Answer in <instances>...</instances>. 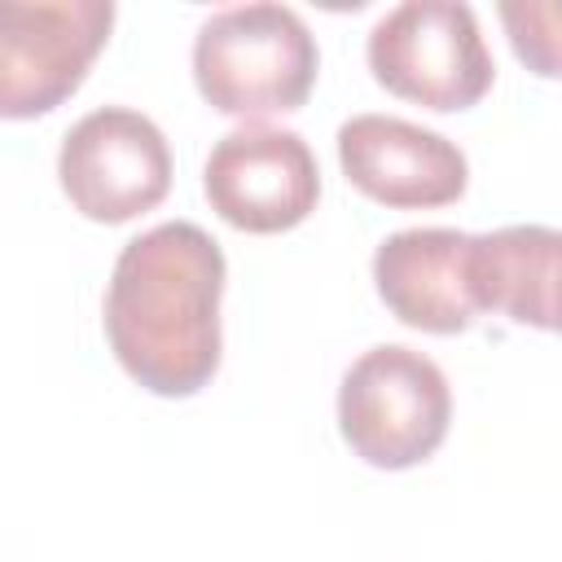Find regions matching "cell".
<instances>
[{
	"label": "cell",
	"mask_w": 562,
	"mask_h": 562,
	"mask_svg": "<svg viewBox=\"0 0 562 562\" xmlns=\"http://www.w3.org/2000/svg\"><path fill=\"white\" fill-rule=\"evenodd\" d=\"M224 272L220 241L189 220L154 224L119 250L105 290V338L145 391L176 400L215 378Z\"/></svg>",
	"instance_id": "obj_1"
},
{
	"label": "cell",
	"mask_w": 562,
	"mask_h": 562,
	"mask_svg": "<svg viewBox=\"0 0 562 562\" xmlns=\"http://www.w3.org/2000/svg\"><path fill=\"white\" fill-rule=\"evenodd\" d=\"M316 70V40L290 4H228L215 9L193 35V79L220 114L263 119L299 110Z\"/></svg>",
	"instance_id": "obj_2"
},
{
	"label": "cell",
	"mask_w": 562,
	"mask_h": 562,
	"mask_svg": "<svg viewBox=\"0 0 562 562\" xmlns=\"http://www.w3.org/2000/svg\"><path fill=\"white\" fill-rule=\"evenodd\" d=\"M452 417L443 369L400 342L369 347L338 386V430L351 452L378 470H408L426 461Z\"/></svg>",
	"instance_id": "obj_3"
},
{
	"label": "cell",
	"mask_w": 562,
	"mask_h": 562,
	"mask_svg": "<svg viewBox=\"0 0 562 562\" xmlns=\"http://www.w3.org/2000/svg\"><path fill=\"white\" fill-rule=\"evenodd\" d=\"M373 79L426 110H470L496 75L479 18L461 0H404L386 9L364 44Z\"/></svg>",
	"instance_id": "obj_4"
},
{
	"label": "cell",
	"mask_w": 562,
	"mask_h": 562,
	"mask_svg": "<svg viewBox=\"0 0 562 562\" xmlns=\"http://www.w3.org/2000/svg\"><path fill=\"white\" fill-rule=\"evenodd\" d=\"M57 180L79 215L97 224H123L167 198L171 149L149 114L101 105L61 136Z\"/></svg>",
	"instance_id": "obj_5"
},
{
	"label": "cell",
	"mask_w": 562,
	"mask_h": 562,
	"mask_svg": "<svg viewBox=\"0 0 562 562\" xmlns=\"http://www.w3.org/2000/svg\"><path fill=\"white\" fill-rule=\"evenodd\" d=\"M110 26H114L110 0H4L0 114L35 119L61 105L83 83Z\"/></svg>",
	"instance_id": "obj_6"
},
{
	"label": "cell",
	"mask_w": 562,
	"mask_h": 562,
	"mask_svg": "<svg viewBox=\"0 0 562 562\" xmlns=\"http://www.w3.org/2000/svg\"><path fill=\"white\" fill-rule=\"evenodd\" d=\"M202 189L224 224L241 233H285L316 211L321 171L299 132L246 123L215 140Z\"/></svg>",
	"instance_id": "obj_7"
},
{
	"label": "cell",
	"mask_w": 562,
	"mask_h": 562,
	"mask_svg": "<svg viewBox=\"0 0 562 562\" xmlns=\"http://www.w3.org/2000/svg\"><path fill=\"white\" fill-rule=\"evenodd\" d=\"M342 176L373 202L417 211L448 206L465 193V154L435 127L395 114H356L338 127Z\"/></svg>",
	"instance_id": "obj_8"
},
{
	"label": "cell",
	"mask_w": 562,
	"mask_h": 562,
	"mask_svg": "<svg viewBox=\"0 0 562 562\" xmlns=\"http://www.w3.org/2000/svg\"><path fill=\"white\" fill-rule=\"evenodd\" d=\"M474 237L457 228H400L373 255L382 303L413 329L461 334L479 321V290L470 272Z\"/></svg>",
	"instance_id": "obj_9"
},
{
	"label": "cell",
	"mask_w": 562,
	"mask_h": 562,
	"mask_svg": "<svg viewBox=\"0 0 562 562\" xmlns=\"http://www.w3.org/2000/svg\"><path fill=\"white\" fill-rule=\"evenodd\" d=\"M470 272L483 312H501L514 325L562 334V233L544 224H509L479 233Z\"/></svg>",
	"instance_id": "obj_10"
},
{
	"label": "cell",
	"mask_w": 562,
	"mask_h": 562,
	"mask_svg": "<svg viewBox=\"0 0 562 562\" xmlns=\"http://www.w3.org/2000/svg\"><path fill=\"white\" fill-rule=\"evenodd\" d=\"M496 13L518 61L544 79H562V0H501Z\"/></svg>",
	"instance_id": "obj_11"
}]
</instances>
